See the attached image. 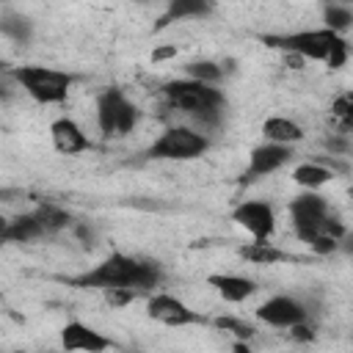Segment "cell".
Instances as JSON below:
<instances>
[{
    "label": "cell",
    "mask_w": 353,
    "mask_h": 353,
    "mask_svg": "<svg viewBox=\"0 0 353 353\" xmlns=\"http://www.w3.org/2000/svg\"><path fill=\"white\" fill-rule=\"evenodd\" d=\"M69 287H80V290H110V287H132L138 292L154 290L163 281V268L160 262L152 259H138L121 251H113L110 256H105L102 262H97L91 270L77 273L63 279Z\"/></svg>",
    "instance_id": "6da1fadb"
},
{
    "label": "cell",
    "mask_w": 353,
    "mask_h": 353,
    "mask_svg": "<svg viewBox=\"0 0 353 353\" xmlns=\"http://www.w3.org/2000/svg\"><path fill=\"white\" fill-rule=\"evenodd\" d=\"M259 41L270 50H281L301 61H320L328 69H342L350 55L347 36H336L328 28H309L292 33H262Z\"/></svg>",
    "instance_id": "7a4b0ae2"
},
{
    "label": "cell",
    "mask_w": 353,
    "mask_h": 353,
    "mask_svg": "<svg viewBox=\"0 0 353 353\" xmlns=\"http://www.w3.org/2000/svg\"><path fill=\"white\" fill-rule=\"evenodd\" d=\"M160 97L171 110H179V113L190 116L193 124H188V127L204 132L207 138H210L207 130H215L221 124L223 105H226V97L218 85H204V83H196V80H188V77L163 83Z\"/></svg>",
    "instance_id": "3957f363"
},
{
    "label": "cell",
    "mask_w": 353,
    "mask_h": 353,
    "mask_svg": "<svg viewBox=\"0 0 353 353\" xmlns=\"http://www.w3.org/2000/svg\"><path fill=\"white\" fill-rule=\"evenodd\" d=\"M212 146V141L188 127V124H171L165 127L149 146H146V160H174V163H185V160H199L207 154V149Z\"/></svg>",
    "instance_id": "277c9868"
},
{
    "label": "cell",
    "mask_w": 353,
    "mask_h": 353,
    "mask_svg": "<svg viewBox=\"0 0 353 353\" xmlns=\"http://www.w3.org/2000/svg\"><path fill=\"white\" fill-rule=\"evenodd\" d=\"M14 83L39 105H61L69 97V88L74 83V74L47 69V66H14L11 69Z\"/></svg>",
    "instance_id": "5b68a950"
},
{
    "label": "cell",
    "mask_w": 353,
    "mask_h": 353,
    "mask_svg": "<svg viewBox=\"0 0 353 353\" xmlns=\"http://www.w3.org/2000/svg\"><path fill=\"white\" fill-rule=\"evenodd\" d=\"M97 127L102 138H124L138 127L141 110L121 88H105L97 94Z\"/></svg>",
    "instance_id": "8992f818"
},
{
    "label": "cell",
    "mask_w": 353,
    "mask_h": 353,
    "mask_svg": "<svg viewBox=\"0 0 353 353\" xmlns=\"http://www.w3.org/2000/svg\"><path fill=\"white\" fill-rule=\"evenodd\" d=\"M290 223H292V232L298 240L303 243H312L314 237L320 234H328V221L334 218L331 215V207H328V199L317 190H303L298 193L292 201H290Z\"/></svg>",
    "instance_id": "52a82bcc"
},
{
    "label": "cell",
    "mask_w": 353,
    "mask_h": 353,
    "mask_svg": "<svg viewBox=\"0 0 353 353\" xmlns=\"http://www.w3.org/2000/svg\"><path fill=\"white\" fill-rule=\"evenodd\" d=\"M232 221L251 234L254 243H268L276 232V210L265 199H245L232 210Z\"/></svg>",
    "instance_id": "ba28073f"
},
{
    "label": "cell",
    "mask_w": 353,
    "mask_h": 353,
    "mask_svg": "<svg viewBox=\"0 0 353 353\" xmlns=\"http://www.w3.org/2000/svg\"><path fill=\"white\" fill-rule=\"evenodd\" d=\"M146 317L160 323V325H171V328H182V325H196V323H207L204 314H199L196 309H190L182 298L171 295V292H152L146 298Z\"/></svg>",
    "instance_id": "9c48e42d"
},
{
    "label": "cell",
    "mask_w": 353,
    "mask_h": 353,
    "mask_svg": "<svg viewBox=\"0 0 353 353\" xmlns=\"http://www.w3.org/2000/svg\"><path fill=\"white\" fill-rule=\"evenodd\" d=\"M256 320L270 328H292L303 320H309V309L292 298V295H270L265 303L256 306Z\"/></svg>",
    "instance_id": "30bf717a"
},
{
    "label": "cell",
    "mask_w": 353,
    "mask_h": 353,
    "mask_svg": "<svg viewBox=\"0 0 353 353\" xmlns=\"http://www.w3.org/2000/svg\"><path fill=\"white\" fill-rule=\"evenodd\" d=\"M113 347H116V342L110 336H105L102 331H97L94 325H88L83 320H69L61 328V350L63 353H105Z\"/></svg>",
    "instance_id": "8fae6325"
},
{
    "label": "cell",
    "mask_w": 353,
    "mask_h": 353,
    "mask_svg": "<svg viewBox=\"0 0 353 353\" xmlns=\"http://www.w3.org/2000/svg\"><path fill=\"white\" fill-rule=\"evenodd\" d=\"M292 160V149L290 146H279V143H259L251 149L248 154V165L240 174V185H251L262 176L276 174L279 168H284Z\"/></svg>",
    "instance_id": "7c38bea8"
},
{
    "label": "cell",
    "mask_w": 353,
    "mask_h": 353,
    "mask_svg": "<svg viewBox=\"0 0 353 353\" xmlns=\"http://www.w3.org/2000/svg\"><path fill=\"white\" fill-rule=\"evenodd\" d=\"M50 141H52L55 152L69 154V157L83 154V152H88V149L94 146L91 138L85 135V130H83L74 119H69V116H58V119L50 124Z\"/></svg>",
    "instance_id": "4fadbf2b"
},
{
    "label": "cell",
    "mask_w": 353,
    "mask_h": 353,
    "mask_svg": "<svg viewBox=\"0 0 353 353\" xmlns=\"http://www.w3.org/2000/svg\"><path fill=\"white\" fill-rule=\"evenodd\" d=\"M207 284L226 303H243L259 290L251 276H240V273H212V276H207Z\"/></svg>",
    "instance_id": "5bb4252c"
},
{
    "label": "cell",
    "mask_w": 353,
    "mask_h": 353,
    "mask_svg": "<svg viewBox=\"0 0 353 353\" xmlns=\"http://www.w3.org/2000/svg\"><path fill=\"white\" fill-rule=\"evenodd\" d=\"M262 135L265 143H279V146H292L298 141H303V127L295 119L287 116H270L262 121Z\"/></svg>",
    "instance_id": "9a60e30c"
},
{
    "label": "cell",
    "mask_w": 353,
    "mask_h": 353,
    "mask_svg": "<svg viewBox=\"0 0 353 353\" xmlns=\"http://www.w3.org/2000/svg\"><path fill=\"white\" fill-rule=\"evenodd\" d=\"M212 11V6L210 3H204V0H171L168 6H165V11H163V17H160V22L154 25L157 30H163V28H168L171 22H182V19H201V17H207Z\"/></svg>",
    "instance_id": "2e32d148"
},
{
    "label": "cell",
    "mask_w": 353,
    "mask_h": 353,
    "mask_svg": "<svg viewBox=\"0 0 353 353\" xmlns=\"http://www.w3.org/2000/svg\"><path fill=\"white\" fill-rule=\"evenodd\" d=\"M334 168L323 165V163H301L292 168V182L303 190H320L323 185L334 182Z\"/></svg>",
    "instance_id": "e0dca14e"
},
{
    "label": "cell",
    "mask_w": 353,
    "mask_h": 353,
    "mask_svg": "<svg viewBox=\"0 0 353 353\" xmlns=\"http://www.w3.org/2000/svg\"><path fill=\"white\" fill-rule=\"evenodd\" d=\"M39 237H44L41 223L36 221V215H33V212H25V215L8 218V223H6V234H3V243H30V240H39Z\"/></svg>",
    "instance_id": "ac0fdd59"
},
{
    "label": "cell",
    "mask_w": 353,
    "mask_h": 353,
    "mask_svg": "<svg viewBox=\"0 0 353 353\" xmlns=\"http://www.w3.org/2000/svg\"><path fill=\"white\" fill-rule=\"evenodd\" d=\"M237 254L245 259V262H251V265H279V262H287V259H292L284 248H279V245H273L270 240L268 243H245V245H240L237 248Z\"/></svg>",
    "instance_id": "d6986e66"
},
{
    "label": "cell",
    "mask_w": 353,
    "mask_h": 353,
    "mask_svg": "<svg viewBox=\"0 0 353 353\" xmlns=\"http://www.w3.org/2000/svg\"><path fill=\"white\" fill-rule=\"evenodd\" d=\"M0 33L6 39L17 41V44H28L30 36H33V22H30V17L8 8V11L0 14Z\"/></svg>",
    "instance_id": "ffe728a7"
},
{
    "label": "cell",
    "mask_w": 353,
    "mask_h": 353,
    "mask_svg": "<svg viewBox=\"0 0 353 353\" xmlns=\"http://www.w3.org/2000/svg\"><path fill=\"white\" fill-rule=\"evenodd\" d=\"M323 28L336 36H345L353 28V11L345 3H325L323 6Z\"/></svg>",
    "instance_id": "44dd1931"
},
{
    "label": "cell",
    "mask_w": 353,
    "mask_h": 353,
    "mask_svg": "<svg viewBox=\"0 0 353 353\" xmlns=\"http://www.w3.org/2000/svg\"><path fill=\"white\" fill-rule=\"evenodd\" d=\"M185 77L188 80H196V83H204V85H218L223 80V66L218 61L199 58V61L185 63Z\"/></svg>",
    "instance_id": "7402d4cb"
},
{
    "label": "cell",
    "mask_w": 353,
    "mask_h": 353,
    "mask_svg": "<svg viewBox=\"0 0 353 353\" xmlns=\"http://www.w3.org/2000/svg\"><path fill=\"white\" fill-rule=\"evenodd\" d=\"M33 215H36V221L41 223L44 234H55V232H61V229H66V226L72 223V215H69L66 210L55 207V204H39V207L33 210Z\"/></svg>",
    "instance_id": "603a6c76"
},
{
    "label": "cell",
    "mask_w": 353,
    "mask_h": 353,
    "mask_svg": "<svg viewBox=\"0 0 353 353\" xmlns=\"http://www.w3.org/2000/svg\"><path fill=\"white\" fill-rule=\"evenodd\" d=\"M215 328L223 331V334H232V339L237 342H251L256 336V328L251 323H245L243 317H232V314H223L215 320Z\"/></svg>",
    "instance_id": "cb8c5ba5"
},
{
    "label": "cell",
    "mask_w": 353,
    "mask_h": 353,
    "mask_svg": "<svg viewBox=\"0 0 353 353\" xmlns=\"http://www.w3.org/2000/svg\"><path fill=\"white\" fill-rule=\"evenodd\" d=\"M331 116L339 121L342 130H350V124H353V97H350L347 91L339 94V97L331 102Z\"/></svg>",
    "instance_id": "d4e9b609"
},
{
    "label": "cell",
    "mask_w": 353,
    "mask_h": 353,
    "mask_svg": "<svg viewBox=\"0 0 353 353\" xmlns=\"http://www.w3.org/2000/svg\"><path fill=\"white\" fill-rule=\"evenodd\" d=\"M102 295H105V303H108L110 309H121V306L132 303L141 292L132 290V287H110V290H102Z\"/></svg>",
    "instance_id": "484cf974"
},
{
    "label": "cell",
    "mask_w": 353,
    "mask_h": 353,
    "mask_svg": "<svg viewBox=\"0 0 353 353\" xmlns=\"http://www.w3.org/2000/svg\"><path fill=\"white\" fill-rule=\"evenodd\" d=\"M309 248L314 251V254H334L336 248H339V240L336 237H331V234H320V237H314L312 243H309Z\"/></svg>",
    "instance_id": "4316f807"
},
{
    "label": "cell",
    "mask_w": 353,
    "mask_h": 353,
    "mask_svg": "<svg viewBox=\"0 0 353 353\" xmlns=\"http://www.w3.org/2000/svg\"><path fill=\"white\" fill-rule=\"evenodd\" d=\"M290 331V336L295 339V342H309V339H314V323H309V320H303V323H298V325H292V328H287Z\"/></svg>",
    "instance_id": "83f0119b"
},
{
    "label": "cell",
    "mask_w": 353,
    "mask_h": 353,
    "mask_svg": "<svg viewBox=\"0 0 353 353\" xmlns=\"http://www.w3.org/2000/svg\"><path fill=\"white\" fill-rule=\"evenodd\" d=\"M174 52H176L174 47H163V50H154V52H152V61H163V58H171Z\"/></svg>",
    "instance_id": "f1b7e54d"
},
{
    "label": "cell",
    "mask_w": 353,
    "mask_h": 353,
    "mask_svg": "<svg viewBox=\"0 0 353 353\" xmlns=\"http://www.w3.org/2000/svg\"><path fill=\"white\" fill-rule=\"evenodd\" d=\"M232 353H251V345L248 342H232Z\"/></svg>",
    "instance_id": "f546056e"
},
{
    "label": "cell",
    "mask_w": 353,
    "mask_h": 353,
    "mask_svg": "<svg viewBox=\"0 0 353 353\" xmlns=\"http://www.w3.org/2000/svg\"><path fill=\"white\" fill-rule=\"evenodd\" d=\"M3 99H8V88L0 83V102H3Z\"/></svg>",
    "instance_id": "4dcf8cb0"
}]
</instances>
